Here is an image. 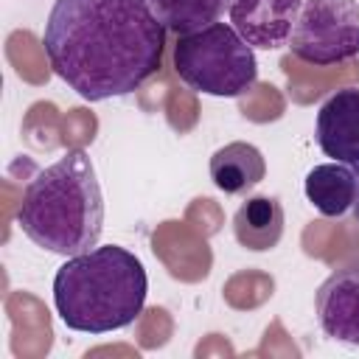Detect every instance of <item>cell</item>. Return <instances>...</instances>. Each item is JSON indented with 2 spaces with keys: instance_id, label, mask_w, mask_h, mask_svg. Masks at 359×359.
Returning <instances> with one entry per match:
<instances>
[{
  "instance_id": "cell-13",
  "label": "cell",
  "mask_w": 359,
  "mask_h": 359,
  "mask_svg": "<svg viewBox=\"0 0 359 359\" xmlns=\"http://www.w3.org/2000/svg\"><path fill=\"white\" fill-rule=\"evenodd\" d=\"M351 210H353V216H356V222H359V194H356V202H353V208H351Z\"/></svg>"
},
{
  "instance_id": "cell-5",
  "label": "cell",
  "mask_w": 359,
  "mask_h": 359,
  "mask_svg": "<svg viewBox=\"0 0 359 359\" xmlns=\"http://www.w3.org/2000/svg\"><path fill=\"white\" fill-rule=\"evenodd\" d=\"M292 56L314 67H331L359 53L356 0H303L286 42Z\"/></svg>"
},
{
  "instance_id": "cell-7",
  "label": "cell",
  "mask_w": 359,
  "mask_h": 359,
  "mask_svg": "<svg viewBox=\"0 0 359 359\" xmlns=\"http://www.w3.org/2000/svg\"><path fill=\"white\" fill-rule=\"evenodd\" d=\"M314 311L325 337L359 348V266L328 275L314 294Z\"/></svg>"
},
{
  "instance_id": "cell-11",
  "label": "cell",
  "mask_w": 359,
  "mask_h": 359,
  "mask_svg": "<svg viewBox=\"0 0 359 359\" xmlns=\"http://www.w3.org/2000/svg\"><path fill=\"white\" fill-rule=\"evenodd\" d=\"M208 168H210L213 185L224 194H247L266 174L261 149L247 140H233V143L216 149Z\"/></svg>"
},
{
  "instance_id": "cell-1",
  "label": "cell",
  "mask_w": 359,
  "mask_h": 359,
  "mask_svg": "<svg viewBox=\"0 0 359 359\" xmlns=\"http://www.w3.org/2000/svg\"><path fill=\"white\" fill-rule=\"evenodd\" d=\"M53 73L84 101L135 93L163 62L165 25L149 0H53L45 31Z\"/></svg>"
},
{
  "instance_id": "cell-12",
  "label": "cell",
  "mask_w": 359,
  "mask_h": 359,
  "mask_svg": "<svg viewBox=\"0 0 359 359\" xmlns=\"http://www.w3.org/2000/svg\"><path fill=\"white\" fill-rule=\"evenodd\" d=\"M149 6L165 31L180 36L219 22V17L230 8V0H149Z\"/></svg>"
},
{
  "instance_id": "cell-4",
  "label": "cell",
  "mask_w": 359,
  "mask_h": 359,
  "mask_svg": "<svg viewBox=\"0 0 359 359\" xmlns=\"http://www.w3.org/2000/svg\"><path fill=\"white\" fill-rule=\"evenodd\" d=\"M174 70L196 93L238 98L258 79L252 45L227 22H210L199 31L180 34L174 45Z\"/></svg>"
},
{
  "instance_id": "cell-10",
  "label": "cell",
  "mask_w": 359,
  "mask_h": 359,
  "mask_svg": "<svg viewBox=\"0 0 359 359\" xmlns=\"http://www.w3.org/2000/svg\"><path fill=\"white\" fill-rule=\"evenodd\" d=\"M306 199L323 216H345L359 194V165L348 163H320L306 174Z\"/></svg>"
},
{
  "instance_id": "cell-3",
  "label": "cell",
  "mask_w": 359,
  "mask_h": 359,
  "mask_svg": "<svg viewBox=\"0 0 359 359\" xmlns=\"http://www.w3.org/2000/svg\"><path fill=\"white\" fill-rule=\"evenodd\" d=\"M143 261L118 244L70 255L53 275V306L70 331L109 334L132 325L146 306Z\"/></svg>"
},
{
  "instance_id": "cell-6",
  "label": "cell",
  "mask_w": 359,
  "mask_h": 359,
  "mask_svg": "<svg viewBox=\"0 0 359 359\" xmlns=\"http://www.w3.org/2000/svg\"><path fill=\"white\" fill-rule=\"evenodd\" d=\"M303 0H230V25L241 39L261 50H278L289 42Z\"/></svg>"
},
{
  "instance_id": "cell-2",
  "label": "cell",
  "mask_w": 359,
  "mask_h": 359,
  "mask_svg": "<svg viewBox=\"0 0 359 359\" xmlns=\"http://www.w3.org/2000/svg\"><path fill=\"white\" fill-rule=\"evenodd\" d=\"M17 224L36 247L65 258L98 244L104 196L95 165L84 149H67L56 163L28 180L17 208Z\"/></svg>"
},
{
  "instance_id": "cell-9",
  "label": "cell",
  "mask_w": 359,
  "mask_h": 359,
  "mask_svg": "<svg viewBox=\"0 0 359 359\" xmlns=\"http://www.w3.org/2000/svg\"><path fill=\"white\" fill-rule=\"evenodd\" d=\"M283 224H286L283 205L278 202V196H266V194H255L244 199L233 213V236L241 247L252 252H266L278 247V241L283 238Z\"/></svg>"
},
{
  "instance_id": "cell-8",
  "label": "cell",
  "mask_w": 359,
  "mask_h": 359,
  "mask_svg": "<svg viewBox=\"0 0 359 359\" xmlns=\"http://www.w3.org/2000/svg\"><path fill=\"white\" fill-rule=\"evenodd\" d=\"M314 135L325 157L337 163L359 165V90L356 87L337 90L320 104Z\"/></svg>"
}]
</instances>
